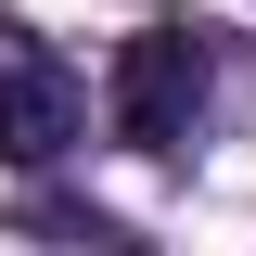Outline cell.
Wrapping results in <instances>:
<instances>
[{
	"label": "cell",
	"mask_w": 256,
	"mask_h": 256,
	"mask_svg": "<svg viewBox=\"0 0 256 256\" xmlns=\"http://www.w3.org/2000/svg\"><path fill=\"white\" fill-rule=\"evenodd\" d=\"M205 102H218V26H192V13L128 26V52H116V128L141 154H192L205 141Z\"/></svg>",
	"instance_id": "6da1fadb"
},
{
	"label": "cell",
	"mask_w": 256,
	"mask_h": 256,
	"mask_svg": "<svg viewBox=\"0 0 256 256\" xmlns=\"http://www.w3.org/2000/svg\"><path fill=\"white\" fill-rule=\"evenodd\" d=\"M77 128H90L77 64H64L38 26L0 13V166H64V154H77Z\"/></svg>",
	"instance_id": "7a4b0ae2"
}]
</instances>
